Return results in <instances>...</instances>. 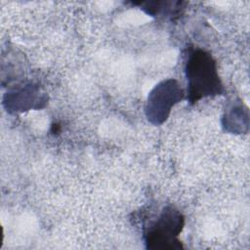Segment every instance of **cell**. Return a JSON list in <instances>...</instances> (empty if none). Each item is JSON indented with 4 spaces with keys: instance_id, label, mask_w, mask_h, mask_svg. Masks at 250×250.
<instances>
[{
    "instance_id": "cell-1",
    "label": "cell",
    "mask_w": 250,
    "mask_h": 250,
    "mask_svg": "<svg viewBox=\"0 0 250 250\" xmlns=\"http://www.w3.org/2000/svg\"><path fill=\"white\" fill-rule=\"evenodd\" d=\"M186 75L188 86V101L219 95L223 87L217 72L216 62L211 55L202 50L192 51L186 63Z\"/></svg>"
},
{
    "instance_id": "cell-2",
    "label": "cell",
    "mask_w": 250,
    "mask_h": 250,
    "mask_svg": "<svg viewBox=\"0 0 250 250\" xmlns=\"http://www.w3.org/2000/svg\"><path fill=\"white\" fill-rule=\"evenodd\" d=\"M184 226V218L179 211L166 207L158 218L145 231V240L149 249H179L181 243L177 235Z\"/></svg>"
},
{
    "instance_id": "cell-3",
    "label": "cell",
    "mask_w": 250,
    "mask_h": 250,
    "mask_svg": "<svg viewBox=\"0 0 250 250\" xmlns=\"http://www.w3.org/2000/svg\"><path fill=\"white\" fill-rule=\"evenodd\" d=\"M183 98V91L175 80L159 83L151 91L146 103V116L153 124H161L171 108Z\"/></svg>"
}]
</instances>
